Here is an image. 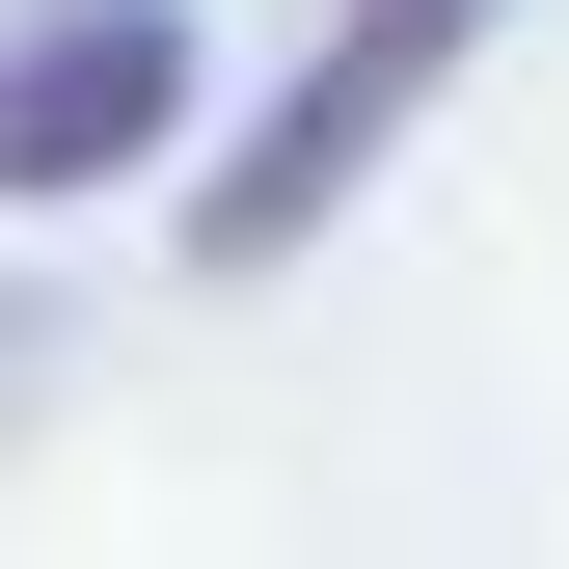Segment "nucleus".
<instances>
[{
    "label": "nucleus",
    "mask_w": 569,
    "mask_h": 569,
    "mask_svg": "<svg viewBox=\"0 0 569 569\" xmlns=\"http://www.w3.org/2000/svg\"><path fill=\"white\" fill-rule=\"evenodd\" d=\"M461 54H488V0H326V54L271 82V136H244L218 190H190V271H299L352 190L407 163V109H435Z\"/></svg>",
    "instance_id": "obj_1"
},
{
    "label": "nucleus",
    "mask_w": 569,
    "mask_h": 569,
    "mask_svg": "<svg viewBox=\"0 0 569 569\" xmlns=\"http://www.w3.org/2000/svg\"><path fill=\"white\" fill-rule=\"evenodd\" d=\"M28 380H54V299H0V407H28Z\"/></svg>",
    "instance_id": "obj_3"
},
{
    "label": "nucleus",
    "mask_w": 569,
    "mask_h": 569,
    "mask_svg": "<svg viewBox=\"0 0 569 569\" xmlns=\"http://www.w3.org/2000/svg\"><path fill=\"white\" fill-rule=\"evenodd\" d=\"M190 136V0H0V218L136 190Z\"/></svg>",
    "instance_id": "obj_2"
}]
</instances>
